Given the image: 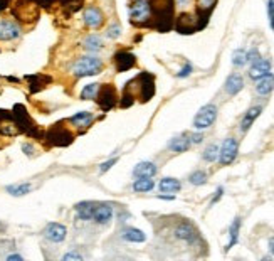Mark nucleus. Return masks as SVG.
Returning <instances> with one entry per match:
<instances>
[{
  "label": "nucleus",
  "mask_w": 274,
  "mask_h": 261,
  "mask_svg": "<svg viewBox=\"0 0 274 261\" xmlns=\"http://www.w3.org/2000/svg\"><path fill=\"white\" fill-rule=\"evenodd\" d=\"M268 246H269V251H271V255L274 256V238H271V239H269Z\"/></svg>",
  "instance_id": "nucleus-53"
},
{
  "label": "nucleus",
  "mask_w": 274,
  "mask_h": 261,
  "mask_svg": "<svg viewBox=\"0 0 274 261\" xmlns=\"http://www.w3.org/2000/svg\"><path fill=\"white\" fill-rule=\"evenodd\" d=\"M192 142H190V137L189 133H183V135H178V137H173L171 140L169 142V149L171 152L175 153H183L187 152V150L190 149Z\"/></svg>",
  "instance_id": "nucleus-24"
},
{
  "label": "nucleus",
  "mask_w": 274,
  "mask_h": 261,
  "mask_svg": "<svg viewBox=\"0 0 274 261\" xmlns=\"http://www.w3.org/2000/svg\"><path fill=\"white\" fill-rule=\"evenodd\" d=\"M68 121L74 126V128L79 130V132H84V130H88L93 121H95V115H93L91 112H79V113H76V115H72Z\"/></svg>",
  "instance_id": "nucleus-19"
},
{
  "label": "nucleus",
  "mask_w": 274,
  "mask_h": 261,
  "mask_svg": "<svg viewBox=\"0 0 274 261\" xmlns=\"http://www.w3.org/2000/svg\"><path fill=\"white\" fill-rule=\"evenodd\" d=\"M219 147L215 145V144H212V145H208L206 150H204V153H202V158L206 162H215L219 158Z\"/></svg>",
  "instance_id": "nucleus-38"
},
{
  "label": "nucleus",
  "mask_w": 274,
  "mask_h": 261,
  "mask_svg": "<svg viewBox=\"0 0 274 261\" xmlns=\"http://www.w3.org/2000/svg\"><path fill=\"white\" fill-rule=\"evenodd\" d=\"M237 153H239V144L236 138H226L222 147L219 150V162L220 165H231L236 160Z\"/></svg>",
  "instance_id": "nucleus-11"
},
{
  "label": "nucleus",
  "mask_w": 274,
  "mask_h": 261,
  "mask_svg": "<svg viewBox=\"0 0 274 261\" xmlns=\"http://www.w3.org/2000/svg\"><path fill=\"white\" fill-rule=\"evenodd\" d=\"M189 137H190V142H192V144H200V142L204 140V135H202V133H189Z\"/></svg>",
  "instance_id": "nucleus-48"
},
{
  "label": "nucleus",
  "mask_w": 274,
  "mask_h": 261,
  "mask_svg": "<svg viewBox=\"0 0 274 261\" xmlns=\"http://www.w3.org/2000/svg\"><path fill=\"white\" fill-rule=\"evenodd\" d=\"M26 79L29 81V91L39 93L51 83L52 77L47 75H29V76H26Z\"/></svg>",
  "instance_id": "nucleus-20"
},
{
  "label": "nucleus",
  "mask_w": 274,
  "mask_h": 261,
  "mask_svg": "<svg viewBox=\"0 0 274 261\" xmlns=\"http://www.w3.org/2000/svg\"><path fill=\"white\" fill-rule=\"evenodd\" d=\"M257 59H261V54H259V51H257L256 47H252L251 51L247 52V63H256Z\"/></svg>",
  "instance_id": "nucleus-44"
},
{
  "label": "nucleus",
  "mask_w": 274,
  "mask_h": 261,
  "mask_svg": "<svg viewBox=\"0 0 274 261\" xmlns=\"http://www.w3.org/2000/svg\"><path fill=\"white\" fill-rule=\"evenodd\" d=\"M68 236V229L64 224L59 223H49L44 229V238L49 239L51 243H63Z\"/></svg>",
  "instance_id": "nucleus-17"
},
{
  "label": "nucleus",
  "mask_w": 274,
  "mask_h": 261,
  "mask_svg": "<svg viewBox=\"0 0 274 261\" xmlns=\"http://www.w3.org/2000/svg\"><path fill=\"white\" fill-rule=\"evenodd\" d=\"M151 7V27L167 32L173 27L175 0H148Z\"/></svg>",
  "instance_id": "nucleus-1"
},
{
  "label": "nucleus",
  "mask_w": 274,
  "mask_h": 261,
  "mask_svg": "<svg viewBox=\"0 0 274 261\" xmlns=\"http://www.w3.org/2000/svg\"><path fill=\"white\" fill-rule=\"evenodd\" d=\"M215 2H217V0H197V14L202 19L207 20L212 9L215 7Z\"/></svg>",
  "instance_id": "nucleus-34"
},
{
  "label": "nucleus",
  "mask_w": 274,
  "mask_h": 261,
  "mask_svg": "<svg viewBox=\"0 0 274 261\" xmlns=\"http://www.w3.org/2000/svg\"><path fill=\"white\" fill-rule=\"evenodd\" d=\"M116 162H118V158H109V160L103 162V164L100 165V172H101V174L108 172V170L111 169L113 165H116Z\"/></svg>",
  "instance_id": "nucleus-43"
},
{
  "label": "nucleus",
  "mask_w": 274,
  "mask_h": 261,
  "mask_svg": "<svg viewBox=\"0 0 274 261\" xmlns=\"http://www.w3.org/2000/svg\"><path fill=\"white\" fill-rule=\"evenodd\" d=\"M22 152L31 157V155L35 153V149H34V145H31V144H24L22 145Z\"/></svg>",
  "instance_id": "nucleus-46"
},
{
  "label": "nucleus",
  "mask_w": 274,
  "mask_h": 261,
  "mask_svg": "<svg viewBox=\"0 0 274 261\" xmlns=\"http://www.w3.org/2000/svg\"><path fill=\"white\" fill-rule=\"evenodd\" d=\"M31 2L35 3V5L40 7V9H51V7L57 2V0H31Z\"/></svg>",
  "instance_id": "nucleus-41"
},
{
  "label": "nucleus",
  "mask_w": 274,
  "mask_h": 261,
  "mask_svg": "<svg viewBox=\"0 0 274 261\" xmlns=\"http://www.w3.org/2000/svg\"><path fill=\"white\" fill-rule=\"evenodd\" d=\"M268 19H269V26L274 31V0H268Z\"/></svg>",
  "instance_id": "nucleus-42"
},
{
  "label": "nucleus",
  "mask_w": 274,
  "mask_h": 261,
  "mask_svg": "<svg viewBox=\"0 0 274 261\" xmlns=\"http://www.w3.org/2000/svg\"><path fill=\"white\" fill-rule=\"evenodd\" d=\"M121 34H123V29H121V24H118V22H113L104 32V36L108 39H118V37H121Z\"/></svg>",
  "instance_id": "nucleus-40"
},
{
  "label": "nucleus",
  "mask_w": 274,
  "mask_h": 261,
  "mask_svg": "<svg viewBox=\"0 0 274 261\" xmlns=\"http://www.w3.org/2000/svg\"><path fill=\"white\" fill-rule=\"evenodd\" d=\"M232 64L236 68H242L247 64V52L242 51V49H237V51L232 52Z\"/></svg>",
  "instance_id": "nucleus-37"
},
{
  "label": "nucleus",
  "mask_w": 274,
  "mask_h": 261,
  "mask_svg": "<svg viewBox=\"0 0 274 261\" xmlns=\"http://www.w3.org/2000/svg\"><path fill=\"white\" fill-rule=\"evenodd\" d=\"M224 88H226V93L229 96H236L239 91H242L244 88V79L240 75H237V73H234V75H231L226 79V84H224Z\"/></svg>",
  "instance_id": "nucleus-25"
},
{
  "label": "nucleus",
  "mask_w": 274,
  "mask_h": 261,
  "mask_svg": "<svg viewBox=\"0 0 274 261\" xmlns=\"http://www.w3.org/2000/svg\"><path fill=\"white\" fill-rule=\"evenodd\" d=\"M153 187H155L153 177H137V181L133 182L135 192H150Z\"/></svg>",
  "instance_id": "nucleus-31"
},
{
  "label": "nucleus",
  "mask_w": 274,
  "mask_h": 261,
  "mask_svg": "<svg viewBox=\"0 0 274 261\" xmlns=\"http://www.w3.org/2000/svg\"><path fill=\"white\" fill-rule=\"evenodd\" d=\"M189 181L192 186H204L207 182V174L204 170H195V172L190 174Z\"/></svg>",
  "instance_id": "nucleus-39"
},
{
  "label": "nucleus",
  "mask_w": 274,
  "mask_h": 261,
  "mask_svg": "<svg viewBox=\"0 0 274 261\" xmlns=\"http://www.w3.org/2000/svg\"><path fill=\"white\" fill-rule=\"evenodd\" d=\"M7 260H9V261H14V260L22 261V256H20V255H9V256H7Z\"/></svg>",
  "instance_id": "nucleus-51"
},
{
  "label": "nucleus",
  "mask_w": 274,
  "mask_h": 261,
  "mask_svg": "<svg viewBox=\"0 0 274 261\" xmlns=\"http://www.w3.org/2000/svg\"><path fill=\"white\" fill-rule=\"evenodd\" d=\"M39 7L32 3L31 0H19L14 7V15L20 22H31L39 17Z\"/></svg>",
  "instance_id": "nucleus-9"
},
{
  "label": "nucleus",
  "mask_w": 274,
  "mask_h": 261,
  "mask_svg": "<svg viewBox=\"0 0 274 261\" xmlns=\"http://www.w3.org/2000/svg\"><path fill=\"white\" fill-rule=\"evenodd\" d=\"M10 3H12V0H0V12L5 10V9H9Z\"/></svg>",
  "instance_id": "nucleus-50"
},
{
  "label": "nucleus",
  "mask_w": 274,
  "mask_h": 261,
  "mask_svg": "<svg viewBox=\"0 0 274 261\" xmlns=\"http://www.w3.org/2000/svg\"><path fill=\"white\" fill-rule=\"evenodd\" d=\"M20 133L17 123L14 120L12 112L7 110H0V135L3 137H17Z\"/></svg>",
  "instance_id": "nucleus-14"
},
{
  "label": "nucleus",
  "mask_w": 274,
  "mask_h": 261,
  "mask_svg": "<svg viewBox=\"0 0 274 261\" xmlns=\"http://www.w3.org/2000/svg\"><path fill=\"white\" fill-rule=\"evenodd\" d=\"M158 189L162 190V192H178L180 189H182V184H180V181H177V179L173 177H165L160 181V184H158Z\"/></svg>",
  "instance_id": "nucleus-30"
},
{
  "label": "nucleus",
  "mask_w": 274,
  "mask_h": 261,
  "mask_svg": "<svg viewBox=\"0 0 274 261\" xmlns=\"http://www.w3.org/2000/svg\"><path fill=\"white\" fill-rule=\"evenodd\" d=\"M239 229H240V218H236L234 223H232L231 227H229V243L226 248L227 251L231 250L232 246H236L237 241H239Z\"/></svg>",
  "instance_id": "nucleus-32"
},
{
  "label": "nucleus",
  "mask_w": 274,
  "mask_h": 261,
  "mask_svg": "<svg viewBox=\"0 0 274 261\" xmlns=\"http://www.w3.org/2000/svg\"><path fill=\"white\" fill-rule=\"evenodd\" d=\"M113 63L114 68H116V73H125L137 66V56L130 51H118L113 56Z\"/></svg>",
  "instance_id": "nucleus-15"
},
{
  "label": "nucleus",
  "mask_w": 274,
  "mask_h": 261,
  "mask_svg": "<svg viewBox=\"0 0 274 261\" xmlns=\"http://www.w3.org/2000/svg\"><path fill=\"white\" fill-rule=\"evenodd\" d=\"M273 89H274V75L273 73H268V75H264L263 77L257 79V83H256L257 95L266 96V95H269Z\"/></svg>",
  "instance_id": "nucleus-26"
},
{
  "label": "nucleus",
  "mask_w": 274,
  "mask_h": 261,
  "mask_svg": "<svg viewBox=\"0 0 274 261\" xmlns=\"http://www.w3.org/2000/svg\"><path fill=\"white\" fill-rule=\"evenodd\" d=\"M190 73H192V64L185 63V66L177 73V77H187V76H190Z\"/></svg>",
  "instance_id": "nucleus-45"
},
{
  "label": "nucleus",
  "mask_w": 274,
  "mask_h": 261,
  "mask_svg": "<svg viewBox=\"0 0 274 261\" xmlns=\"http://www.w3.org/2000/svg\"><path fill=\"white\" fill-rule=\"evenodd\" d=\"M96 103L103 112H111V110L120 103V95H118V89L114 84H100L96 95Z\"/></svg>",
  "instance_id": "nucleus-7"
},
{
  "label": "nucleus",
  "mask_w": 274,
  "mask_h": 261,
  "mask_svg": "<svg viewBox=\"0 0 274 261\" xmlns=\"http://www.w3.org/2000/svg\"><path fill=\"white\" fill-rule=\"evenodd\" d=\"M22 36V29L17 22L9 19L0 20V40H15Z\"/></svg>",
  "instance_id": "nucleus-16"
},
{
  "label": "nucleus",
  "mask_w": 274,
  "mask_h": 261,
  "mask_svg": "<svg viewBox=\"0 0 274 261\" xmlns=\"http://www.w3.org/2000/svg\"><path fill=\"white\" fill-rule=\"evenodd\" d=\"M12 115H14V120L19 126L20 133H26V135L32 137V138H37V140L44 138L42 130L34 123V120H32L31 115L27 113V108L24 107V105H15V107L12 108Z\"/></svg>",
  "instance_id": "nucleus-3"
},
{
  "label": "nucleus",
  "mask_w": 274,
  "mask_h": 261,
  "mask_svg": "<svg viewBox=\"0 0 274 261\" xmlns=\"http://www.w3.org/2000/svg\"><path fill=\"white\" fill-rule=\"evenodd\" d=\"M189 2H190V0H175V5H182V7H185V5H189Z\"/></svg>",
  "instance_id": "nucleus-52"
},
{
  "label": "nucleus",
  "mask_w": 274,
  "mask_h": 261,
  "mask_svg": "<svg viewBox=\"0 0 274 261\" xmlns=\"http://www.w3.org/2000/svg\"><path fill=\"white\" fill-rule=\"evenodd\" d=\"M215 118H217V107L215 105H206L199 110V113L194 118L195 130H206L214 125Z\"/></svg>",
  "instance_id": "nucleus-8"
},
{
  "label": "nucleus",
  "mask_w": 274,
  "mask_h": 261,
  "mask_svg": "<svg viewBox=\"0 0 274 261\" xmlns=\"http://www.w3.org/2000/svg\"><path fill=\"white\" fill-rule=\"evenodd\" d=\"M47 144L52 147H68L74 142V133L64 126V121H59V123L52 125L51 128L44 133Z\"/></svg>",
  "instance_id": "nucleus-6"
},
{
  "label": "nucleus",
  "mask_w": 274,
  "mask_h": 261,
  "mask_svg": "<svg viewBox=\"0 0 274 261\" xmlns=\"http://www.w3.org/2000/svg\"><path fill=\"white\" fill-rule=\"evenodd\" d=\"M121 238L128 243H145L146 241V234L141 229H137V227H125L121 231Z\"/></svg>",
  "instance_id": "nucleus-29"
},
{
  "label": "nucleus",
  "mask_w": 274,
  "mask_h": 261,
  "mask_svg": "<svg viewBox=\"0 0 274 261\" xmlns=\"http://www.w3.org/2000/svg\"><path fill=\"white\" fill-rule=\"evenodd\" d=\"M268 73H271V61L268 59H257L256 63H252L251 69H249V76H251V79H259V77H263L264 75H268Z\"/></svg>",
  "instance_id": "nucleus-22"
},
{
  "label": "nucleus",
  "mask_w": 274,
  "mask_h": 261,
  "mask_svg": "<svg viewBox=\"0 0 274 261\" xmlns=\"http://www.w3.org/2000/svg\"><path fill=\"white\" fill-rule=\"evenodd\" d=\"M104 63L96 56H83L74 61L71 66V73L74 77H86V76H96L103 71Z\"/></svg>",
  "instance_id": "nucleus-5"
},
{
  "label": "nucleus",
  "mask_w": 274,
  "mask_h": 261,
  "mask_svg": "<svg viewBox=\"0 0 274 261\" xmlns=\"http://www.w3.org/2000/svg\"><path fill=\"white\" fill-rule=\"evenodd\" d=\"M104 20H106L104 14L100 7L88 5L83 10V22L86 27H89V29H100V27H103Z\"/></svg>",
  "instance_id": "nucleus-12"
},
{
  "label": "nucleus",
  "mask_w": 274,
  "mask_h": 261,
  "mask_svg": "<svg viewBox=\"0 0 274 261\" xmlns=\"http://www.w3.org/2000/svg\"><path fill=\"white\" fill-rule=\"evenodd\" d=\"M98 89H100V84L98 83H91V84H86L83 88V91H81V100L88 101V100H96V95H98Z\"/></svg>",
  "instance_id": "nucleus-36"
},
{
  "label": "nucleus",
  "mask_w": 274,
  "mask_h": 261,
  "mask_svg": "<svg viewBox=\"0 0 274 261\" xmlns=\"http://www.w3.org/2000/svg\"><path fill=\"white\" fill-rule=\"evenodd\" d=\"M123 91L135 96V100L141 103H148L155 95V76L150 73H140L137 77L126 83Z\"/></svg>",
  "instance_id": "nucleus-2"
},
{
  "label": "nucleus",
  "mask_w": 274,
  "mask_h": 261,
  "mask_svg": "<svg viewBox=\"0 0 274 261\" xmlns=\"http://www.w3.org/2000/svg\"><path fill=\"white\" fill-rule=\"evenodd\" d=\"M261 112H263V107H252V108H249L247 112H246V115H244V118H242V121H240V132L246 133L247 130L252 126V123H254L257 118H259Z\"/></svg>",
  "instance_id": "nucleus-27"
},
{
  "label": "nucleus",
  "mask_w": 274,
  "mask_h": 261,
  "mask_svg": "<svg viewBox=\"0 0 274 261\" xmlns=\"http://www.w3.org/2000/svg\"><path fill=\"white\" fill-rule=\"evenodd\" d=\"M81 46H83L84 51L89 52V54H96V52H100L101 49H103L104 42H103V37H101V36H98V34H88L83 39Z\"/></svg>",
  "instance_id": "nucleus-21"
},
{
  "label": "nucleus",
  "mask_w": 274,
  "mask_h": 261,
  "mask_svg": "<svg viewBox=\"0 0 274 261\" xmlns=\"http://www.w3.org/2000/svg\"><path fill=\"white\" fill-rule=\"evenodd\" d=\"M32 190V186L29 184V182H24V184H12V186H7V192L10 195H14V197H20V195H26Z\"/></svg>",
  "instance_id": "nucleus-35"
},
{
  "label": "nucleus",
  "mask_w": 274,
  "mask_h": 261,
  "mask_svg": "<svg viewBox=\"0 0 274 261\" xmlns=\"http://www.w3.org/2000/svg\"><path fill=\"white\" fill-rule=\"evenodd\" d=\"M173 234L177 239H180V241H183L187 244H195L199 241V231L195 229L194 224L189 221H183V223L177 224Z\"/></svg>",
  "instance_id": "nucleus-13"
},
{
  "label": "nucleus",
  "mask_w": 274,
  "mask_h": 261,
  "mask_svg": "<svg viewBox=\"0 0 274 261\" xmlns=\"http://www.w3.org/2000/svg\"><path fill=\"white\" fill-rule=\"evenodd\" d=\"M95 207H96V202H93V201L77 202L74 206L76 216L81 219V221H91L93 214H95Z\"/></svg>",
  "instance_id": "nucleus-23"
},
{
  "label": "nucleus",
  "mask_w": 274,
  "mask_h": 261,
  "mask_svg": "<svg viewBox=\"0 0 274 261\" xmlns=\"http://www.w3.org/2000/svg\"><path fill=\"white\" fill-rule=\"evenodd\" d=\"M199 19H202L199 14L192 15V14H182L175 22V29H177L180 34H194L195 31L202 29V26L199 24ZM206 20V19H204ZM207 22V20H206Z\"/></svg>",
  "instance_id": "nucleus-10"
},
{
  "label": "nucleus",
  "mask_w": 274,
  "mask_h": 261,
  "mask_svg": "<svg viewBox=\"0 0 274 261\" xmlns=\"http://www.w3.org/2000/svg\"><path fill=\"white\" fill-rule=\"evenodd\" d=\"M157 172H158V169L153 162H140V164H137L133 169L135 177H153Z\"/></svg>",
  "instance_id": "nucleus-28"
},
{
  "label": "nucleus",
  "mask_w": 274,
  "mask_h": 261,
  "mask_svg": "<svg viewBox=\"0 0 274 261\" xmlns=\"http://www.w3.org/2000/svg\"><path fill=\"white\" fill-rule=\"evenodd\" d=\"M158 199H165V201H173L175 195H158Z\"/></svg>",
  "instance_id": "nucleus-54"
},
{
  "label": "nucleus",
  "mask_w": 274,
  "mask_h": 261,
  "mask_svg": "<svg viewBox=\"0 0 274 261\" xmlns=\"http://www.w3.org/2000/svg\"><path fill=\"white\" fill-rule=\"evenodd\" d=\"M113 218V206L109 202H96L95 214H93V221L100 226H106Z\"/></svg>",
  "instance_id": "nucleus-18"
},
{
  "label": "nucleus",
  "mask_w": 274,
  "mask_h": 261,
  "mask_svg": "<svg viewBox=\"0 0 274 261\" xmlns=\"http://www.w3.org/2000/svg\"><path fill=\"white\" fill-rule=\"evenodd\" d=\"M63 260H64V261H69V260L81 261V260H83V256L77 255V253H68V255H64V256H63Z\"/></svg>",
  "instance_id": "nucleus-47"
},
{
  "label": "nucleus",
  "mask_w": 274,
  "mask_h": 261,
  "mask_svg": "<svg viewBox=\"0 0 274 261\" xmlns=\"http://www.w3.org/2000/svg\"><path fill=\"white\" fill-rule=\"evenodd\" d=\"M222 194H224V189H222V187H219V189H217V192H215V195H214V197H212V201H210L212 206H214L215 202H219V199L222 197Z\"/></svg>",
  "instance_id": "nucleus-49"
},
{
  "label": "nucleus",
  "mask_w": 274,
  "mask_h": 261,
  "mask_svg": "<svg viewBox=\"0 0 274 261\" xmlns=\"http://www.w3.org/2000/svg\"><path fill=\"white\" fill-rule=\"evenodd\" d=\"M59 5L63 10H66L69 15L71 14H76V12H79L83 9L84 5V0H59Z\"/></svg>",
  "instance_id": "nucleus-33"
},
{
  "label": "nucleus",
  "mask_w": 274,
  "mask_h": 261,
  "mask_svg": "<svg viewBox=\"0 0 274 261\" xmlns=\"http://www.w3.org/2000/svg\"><path fill=\"white\" fill-rule=\"evenodd\" d=\"M128 15L135 27H151V7L148 0H132L128 5Z\"/></svg>",
  "instance_id": "nucleus-4"
}]
</instances>
